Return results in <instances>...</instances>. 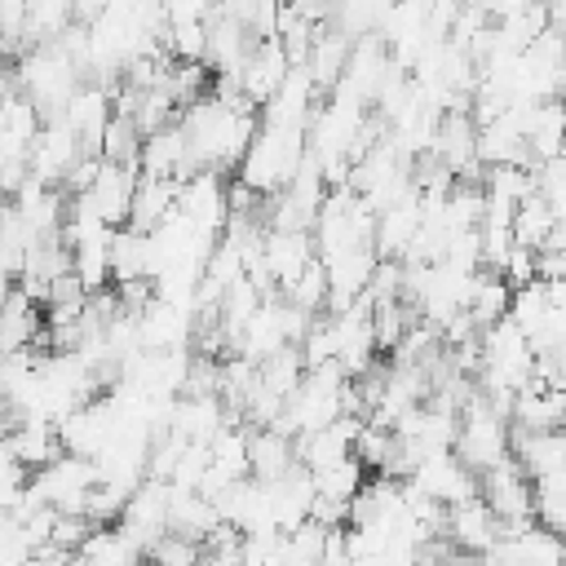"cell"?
<instances>
[{
	"instance_id": "cell-4",
	"label": "cell",
	"mask_w": 566,
	"mask_h": 566,
	"mask_svg": "<svg viewBox=\"0 0 566 566\" xmlns=\"http://www.w3.org/2000/svg\"><path fill=\"white\" fill-rule=\"evenodd\" d=\"M287 469H296V438L274 424L248 429V478L279 482Z\"/></svg>"
},
{
	"instance_id": "cell-1",
	"label": "cell",
	"mask_w": 566,
	"mask_h": 566,
	"mask_svg": "<svg viewBox=\"0 0 566 566\" xmlns=\"http://www.w3.org/2000/svg\"><path fill=\"white\" fill-rule=\"evenodd\" d=\"M93 486H97V464L62 451L57 460H49L44 469L31 473L27 495H31L35 504L53 509V513H80V517H84V500H88Z\"/></svg>"
},
{
	"instance_id": "cell-3",
	"label": "cell",
	"mask_w": 566,
	"mask_h": 566,
	"mask_svg": "<svg viewBox=\"0 0 566 566\" xmlns=\"http://www.w3.org/2000/svg\"><path fill=\"white\" fill-rule=\"evenodd\" d=\"M4 447L13 451V460H18L27 473H35V469H44L49 460L62 455L57 424L44 420V416H22V420H13V424L4 429Z\"/></svg>"
},
{
	"instance_id": "cell-7",
	"label": "cell",
	"mask_w": 566,
	"mask_h": 566,
	"mask_svg": "<svg viewBox=\"0 0 566 566\" xmlns=\"http://www.w3.org/2000/svg\"><path fill=\"white\" fill-rule=\"evenodd\" d=\"M310 482H314V495H318V500H332V504H349V500L363 491V482H367V469H363L354 455H345V460H336V464H327V469L310 473Z\"/></svg>"
},
{
	"instance_id": "cell-8",
	"label": "cell",
	"mask_w": 566,
	"mask_h": 566,
	"mask_svg": "<svg viewBox=\"0 0 566 566\" xmlns=\"http://www.w3.org/2000/svg\"><path fill=\"white\" fill-rule=\"evenodd\" d=\"M146 566H203V544L177 531H159L146 544Z\"/></svg>"
},
{
	"instance_id": "cell-5",
	"label": "cell",
	"mask_w": 566,
	"mask_h": 566,
	"mask_svg": "<svg viewBox=\"0 0 566 566\" xmlns=\"http://www.w3.org/2000/svg\"><path fill=\"white\" fill-rule=\"evenodd\" d=\"M75 562L80 566H142L146 548L124 522L119 526H93L88 539L75 548Z\"/></svg>"
},
{
	"instance_id": "cell-6",
	"label": "cell",
	"mask_w": 566,
	"mask_h": 566,
	"mask_svg": "<svg viewBox=\"0 0 566 566\" xmlns=\"http://www.w3.org/2000/svg\"><path fill=\"white\" fill-rule=\"evenodd\" d=\"M221 517H217V509H212V500L208 495H199V491H172L168 495V517H164V531H177V535H186V539H208L212 535V526H217Z\"/></svg>"
},
{
	"instance_id": "cell-2",
	"label": "cell",
	"mask_w": 566,
	"mask_h": 566,
	"mask_svg": "<svg viewBox=\"0 0 566 566\" xmlns=\"http://www.w3.org/2000/svg\"><path fill=\"white\" fill-rule=\"evenodd\" d=\"M442 539L455 548V553H469V557H486L495 544H500V517L482 504V495L447 509V522H442Z\"/></svg>"
}]
</instances>
